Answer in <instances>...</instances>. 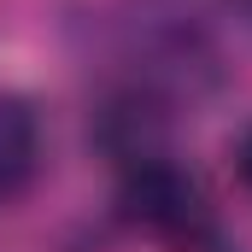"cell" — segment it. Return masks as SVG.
<instances>
[{"label": "cell", "instance_id": "6da1fadb", "mask_svg": "<svg viewBox=\"0 0 252 252\" xmlns=\"http://www.w3.org/2000/svg\"><path fill=\"white\" fill-rule=\"evenodd\" d=\"M118 211H124L135 229L170 241V247H217V217H211V199L193 182V170H182V158L170 147L158 153H141L118 164Z\"/></svg>", "mask_w": 252, "mask_h": 252}, {"label": "cell", "instance_id": "7a4b0ae2", "mask_svg": "<svg viewBox=\"0 0 252 252\" xmlns=\"http://www.w3.org/2000/svg\"><path fill=\"white\" fill-rule=\"evenodd\" d=\"M41 164H47L41 106L18 88H0V205H18L35 188Z\"/></svg>", "mask_w": 252, "mask_h": 252}, {"label": "cell", "instance_id": "277c9868", "mask_svg": "<svg viewBox=\"0 0 252 252\" xmlns=\"http://www.w3.org/2000/svg\"><path fill=\"white\" fill-rule=\"evenodd\" d=\"M229 6L241 12V24H247V30H252V0H229Z\"/></svg>", "mask_w": 252, "mask_h": 252}, {"label": "cell", "instance_id": "3957f363", "mask_svg": "<svg viewBox=\"0 0 252 252\" xmlns=\"http://www.w3.org/2000/svg\"><path fill=\"white\" fill-rule=\"evenodd\" d=\"M235 182H241V193L252 199V124L241 129V141H235Z\"/></svg>", "mask_w": 252, "mask_h": 252}]
</instances>
